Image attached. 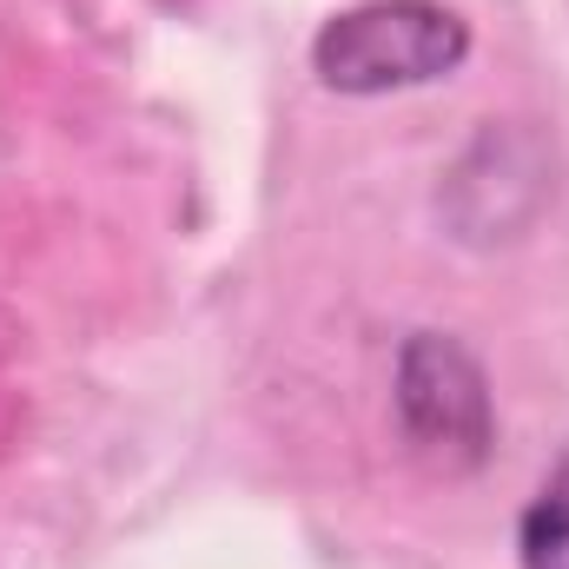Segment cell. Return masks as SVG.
Segmentation results:
<instances>
[{"label":"cell","mask_w":569,"mask_h":569,"mask_svg":"<svg viewBox=\"0 0 569 569\" xmlns=\"http://www.w3.org/2000/svg\"><path fill=\"white\" fill-rule=\"evenodd\" d=\"M463 60H470V27L443 0H358L311 33V73L351 100L450 80Z\"/></svg>","instance_id":"6da1fadb"},{"label":"cell","mask_w":569,"mask_h":569,"mask_svg":"<svg viewBox=\"0 0 569 569\" xmlns=\"http://www.w3.org/2000/svg\"><path fill=\"white\" fill-rule=\"evenodd\" d=\"M391 411L405 443L443 477H470L497 450V405L477 351L450 331H411L391 371Z\"/></svg>","instance_id":"7a4b0ae2"},{"label":"cell","mask_w":569,"mask_h":569,"mask_svg":"<svg viewBox=\"0 0 569 569\" xmlns=\"http://www.w3.org/2000/svg\"><path fill=\"white\" fill-rule=\"evenodd\" d=\"M517 563L523 569H569V450L537 483V497L517 517Z\"/></svg>","instance_id":"3957f363"}]
</instances>
